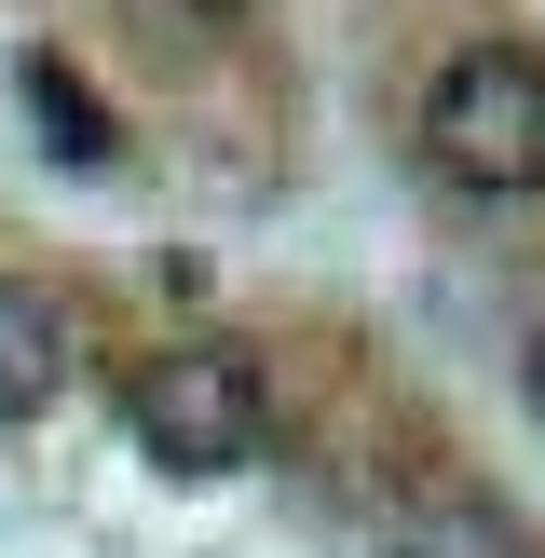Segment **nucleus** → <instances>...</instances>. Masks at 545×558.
Masks as SVG:
<instances>
[{"label": "nucleus", "instance_id": "f257e3e1", "mask_svg": "<svg viewBox=\"0 0 545 558\" xmlns=\"http://www.w3.org/2000/svg\"><path fill=\"white\" fill-rule=\"evenodd\" d=\"M423 150H436V178L491 191V205L545 191V54L532 41H463L423 96Z\"/></svg>", "mask_w": 545, "mask_h": 558}, {"label": "nucleus", "instance_id": "f03ea898", "mask_svg": "<svg viewBox=\"0 0 545 558\" xmlns=\"http://www.w3.org/2000/svg\"><path fill=\"white\" fill-rule=\"evenodd\" d=\"M259 436H272V396H259V368H245L232 341H178V354L136 368V450L150 463H178V477H245Z\"/></svg>", "mask_w": 545, "mask_h": 558}, {"label": "nucleus", "instance_id": "7ed1b4c3", "mask_svg": "<svg viewBox=\"0 0 545 558\" xmlns=\"http://www.w3.org/2000/svg\"><path fill=\"white\" fill-rule=\"evenodd\" d=\"M55 396H69V314H55V287L0 272V423H41Z\"/></svg>", "mask_w": 545, "mask_h": 558}, {"label": "nucleus", "instance_id": "20e7f679", "mask_svg": "<svg viewBox=\"0 0 545 558\" xmlns=\"http://www.w3.org/2000/svg\"><path fill=\"white\" fill-rule=\"evenodd\" d=\"M382 558H532V545H518V518L491 490H423V505H396V545Z\"/></svg>", "mask_w": 545, "mask_h": 558}, {"label": "nucleus", "instance_id": "39448f33", "mask_svg": "<svg viewBox=\"0 0 545 558\" xmlns=\"http://www.w3.org/2000/svg\"><path fill=\"white\" fill-rule=\"evenodd\" d=\"M27 109L55 123V150H69V163H109V123H96V96H82V82L55 69V54H27Z\"/></svg>", "mask_w": 545, "mask_h": 558}, {"label": "nucleus", "instance_id": "423d86ee", "mask_svg": "<svg viewBox=\"0 0 545 558\" xmlns=\"http://www.w3.org/2000/svg\"><path fill=\"white\" fill-rule=\"evenodd\" d=\"M518 396H532V423H545V327H532V354H518Z\"/></svg>", "mask_w": 545, "mask_h": 558}]
</instances>
